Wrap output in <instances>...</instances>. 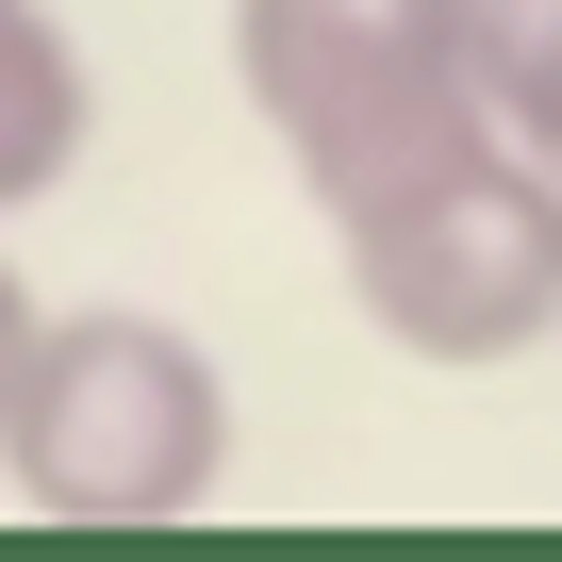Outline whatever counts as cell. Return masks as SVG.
Here are the masks:
<instances>
[{"label": "cell", "instance_id": "cell-2", "mask_svg": "<svg viewBox=\"0 0 562 562\" xmlns=\"http://www.w3.org/2000/svg\"><path fill=\"white\" fill-rule=\"evenodd\" d=\"M232 463V397L166 315H50L0 397V480L50 529H182Z\"/></svg>", "mask_w": 562, "mask_h": 562}, {"label": "cell", "instance_id": "cell-3", "mask_svg": "<svg viewBox=\"0 0 562 562\" xmlns=\"http://www.w3.org/2000/svg\"><path fill=\"white\" fill-rule=\"evenodd\" d=\"M348 232V299L364 331H397L414 364H513L562 331V166H529L513 133L381 182Z\"/></svg>", "mask_w": 562, "mask_h": 562}, {"label": "cell", "instance_id": "cell-1", "mask_svg": "<svg viewBox=\"0 0 562 562\" xmlns=\"http://www.w3.org/2000/svg\"><path fill=\"white\" fill-rule=\"evenodd\" d=\"M232 83L315 182V215H364L381 182L496 133L463 0H232Z\"/></svg>", "mask_w": 562, "mask_h": 562}, {"label": "cell", "instance_id": "cell-5", "mask_svg": "<svg viewBox=\"0 0 562 562\" xmlns=\"http://www.w3.org/2000/svg\"><path fill=\"white\" fill-rule=\"evenodd\" d=\"M463 50H480V100L529 166H562V0H463Z\"/></svg>", "mask_w": 562, "mask_h": 562}, {"label": "cell", "instance_id": "cell-4", "mask_svg": "<svg viewBox=\"0 0 562 562\" xmlns=\"http://www.w3.org/2000/svg\"><path fill=\"white\" fill-rule=\"evenodd\" d=\"M83 50H67V18L50 0H0V215H34L67 166H83Z\"/></svg>", "mask_w": 562, "mask_h": 562}, {"label": "cell", "instance_id": "cell-6", "mask_svg": "<svg viewBox=\"0 0 562 562\" xmlns=\"http://www.w3.org/2000/svg\"><path fill=\"white\" fill-rule=\"evenodd\" d=\"M34 331H50V315H34V281L0 265V397H18V364H34Z\"/></svg>", "mask_w": 562, "mask_h": 562}]
</instances>
